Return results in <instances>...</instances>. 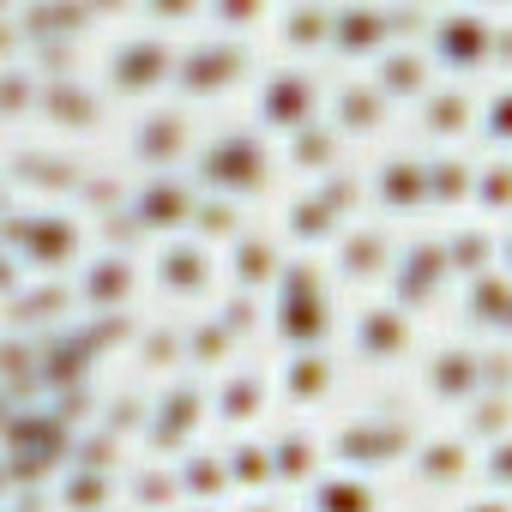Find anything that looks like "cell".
I'll return each instance as SVG.
<instances>
[{
	"label": "cell",
	"mask_w": 512,
	"mask_h": 512,
	"mask_svg": "<svg viewBox=\"0 0 512 512\" xmlns=\"http://www.w3.org/2000/svg\"><path fill=\"white\" fill-rule=\"evenodd\" d=\"M73 253V223L61 217V211H49V205H13V217H7V260H13V272H25V266H37V272H49V266H61Z\"/></svg>",
	"instance_id": "6da1fadb"
},
{
	"label": "cell",
	"mask_w": 512,
	"mask_h": 512,
	"mask_svg": "<svg viewBox=\"0 0 512 512\" xmlns=\"http://www.w3.org/2000/svg\"><path fill=\"white\" fill-rule=\"evenodd\" d=\"M163 67V43H127L115 55V85H139V79H157Z\"/></svg>",
	"instance_id": "7a4b0ae2"
},
{
	"label": "cell",
	"mask_w": 512,
	"mask_h": 512,
	"mask_svg": "<svg viewBox=\"0 0 512 512\" xmlns=\"http://www.w3.org/2000/svg\"><path fill=\"white\" fill-rule=\"evenodd\" d=\"M121 284H127V266H115V260L91 266V296H97V302H115V296H121Z\"/></svg>",
	"instance_id": "3957f363"
}]
</instances>
